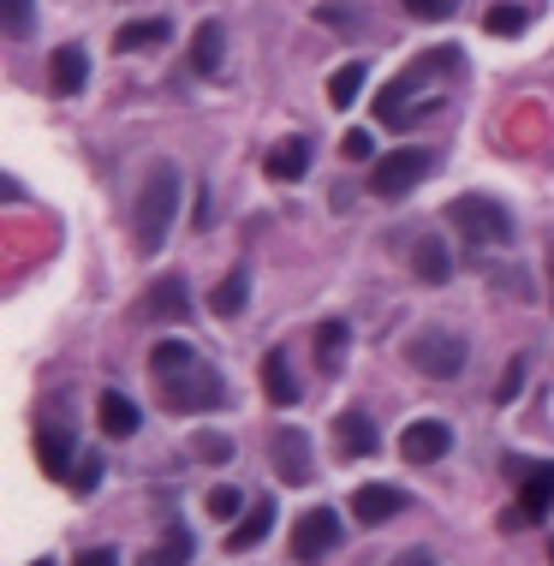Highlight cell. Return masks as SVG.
Here are the masks:
<instances>
[{"mask_svg":"<svg viewBox=\"0 0 554 566\" xmlns=\"http://www.w3.org/2000/svg\"><path fill=\"white\" fill-rule=\"evenodd\" d=\"M84 78H90V54L84 48H54L48 54V84H54V96H78L84 90Z\"/></svg>","mask_w":554,"mask_h":566,"instance_id":"16","label":"cell"},{"mask_svg":"<svg viewBox=\"0 0 554 566\" xmlns=\"http://www.w3.org/2000/svg\"><path fill=\"white\" fill-rule=\"evenodd\" d=\"M192 447H197L203 466H227V459H232V442H227V435H215V429H209V435H197Z\"/></svg>","mask_w":554,"mask_h":566,"instance_id":"33","label":"cell"},{"mask_svg":"<svg viewBox=\"0 0 554 566\" xmlns=\"http://www.w3.org/2000/svg\"><path fill=\"white\" fill-rule=\"evenodd\" d=\"M346 340H352V328H346L340 316L323 323V328H316V364H323V370H340V364H346Z\"/></svg>","mask_w":554,"mask_h":566,"instance_id":"24","label":"cell"},{"mask_svg":"<svg viewBox=\"0 0 554 566\" xmlns=\"http://www.w3.org/2000/svg\"><path fill=\"white\" fill-rule=\"evenodd\" d=\"M262 173H269L274 185H298L304 173H311V143H304V138H281L269 150V162H262Z\"/></svg>","mask_w":554,"mask_h":566,"instance_id":"13","label":"cell"},{"mask_svg":"<svg viewBox=\"0 0 554 566\" xmlns=\"http://www.w3.org/2000/svg\"><path fill=\"white\" fill-rule=\"evenodd\" d=\"M185 316H192V293H185L180 274H162L138 304V323H185Z\"/></svg>","mask_w":554,"mask_h":566,"instance_id":"8","label":"cell"},{"mask_svg":"<svg viewBox=\"0 0 554 566\" xmlns=\"http://www.w3.org/2000/svg\"><path fill=\"white\" fill-rule=\"evenodd\" d=\"M358 90H363V61H346V66L328 78V101H334V108H352Z\"/></svg>","mask_w":554,"mask_h":566,"instance_id":"27","label":"cell"},{"mask_svg":"<svg viewBox=\"0 0 554 566\" xmlns=\"http://www.w3.org/2000/svg\"><path fill=\"white\" fill-rule=\"evenodd\" d=\"M524 375H531V364H524V352H513V358H507V370H501V388H495V405H513L519 388H524Z\"/></svg>","mask_w":554,"mask_h":566,"instance_id":"31","label":"cell"},{"mask_svg":"<svg viewBox=\"0 0 554 566\" xmlns=\"http://www.w3.org/2000/svg\"><path fill=\"white\" fill-rule=\"evenodd\" d=\"M269 531H274V501H251L239 519H232V531H227V548H232V555H245V548H257Z\"/></svg>","mask_w":554,"mask_h":566,"instance_id":"17","label":"cell"},{"mask_svg":"<svg viewBox=\"0 0 554 566\" xmlns=\"http://www.w3.org/2000/svg\"><path fill=\"white\" fill-rule=\"evenodd\" d=\"M31 566H54V560H48V555H42V560H31Z\"/></svg>","mask_w":554,"mask_h":566,"instance_id":"40","label":"cell"},{"mask_svg":"<svg viewBox=\"0 0 554 566\" xmlns=\"http://www.w3.org/2000/svg\"><path fill=\"white\" fill-rule=\"evenodd\" d=\"M101 471H108V466H101V454H96V447H84V459H78V466H72V477H66L72 496H90V489L101 483Z\"/></svg>","mask_w":554,"mask_h":566,"instance_id":"30","label":"cell"},{"mask_svg":"<svg viewBox=\"0 0 554 566\" xmlns=\"http://www.w3.org/2000/svg\"><path fill=\"white\" fill-rule=\"evenodd\" d=\"M203 507H209L215 519H239V513H245V489H232V483H215V489H209V501H203Z\"/></svg>","mask_w":554,"mask_h":566,"instance_id":"32","label":"cell"},{"mask_svg":"<svg viewBox=\"0 0 554 566\" xmlns=\"http://www.w3.org/2000/svg\"><path fill=\"white\" fill-rule=\"evenodd\" d=\"M412 269H417V281H430V286H442V281H454V257H447V244L424 233L412 244Z\"/></svg>","mask_w":554,"mask_h":566,"instance_id":"18","label":"cell"},{"mask_svg":"<svg viewBox=\"0 0 554 566\" xmlns=\"http://www.w3.org/2000/svg\"><path fill=\"white\" fill-rule=\"evenodd\" d=\"M274 477L281 483H293V489H304L316 477V459H311V435L304 429H286V435H274Z\"/></svg>","mask_w":554,"mask_h":566,"instance_id":"10","label":"cell"},{"mask_svg":"<svg viewBox=\"0 0 554 566\" xmlns=\"http://www.w3.org/2000/svg\"><path fill=\"white\" fill-rule=\"evenodd\" d=\"M185 364H197V346L192 340H162L150 352V370L155 375H173V370H185Z\"/></svg>","mask_w":554,"mask_h":566,"instance_id":"26","label":"cell"},{"mask_svg":"<svg viewBox=\"0 0 554 566\" xmlns=\"http://www.w3.org/2000/svg\"><path fill=\"white\" fill-rule=\"evenodd\" d=\"M447 447H454V429H447L442 417H417V424H405V435H400V454L412 459V466H435V459H447Z\"/></svg>","mask_w":554,"mask_h":566,"instance_id":"9","label":"cell"},{"mask_svg":"<svg viewBox=\"0 0 554 566\" xmlns=\"http://www.w3.org/2000/svg\"><path fill=\"white\" fill-rule=\"evenodd\" d=\"M245 298H251V274H245V269H232L227 281L209 293V311H215V316H239V311H245Z\"/></svg>","mask_w":554,"mask_h":566,"instance_id":"25","label":"cell"},{"mask_svg":"<svg viewBox=\"0 0 554 566\" xmlns=\"http://www.w3.org/2000/svg\"><path fill=\"white\" fill-rule=\"evenodd\" d=\"M36 466L48 477H72V435L66 429H42L36 435Z\"/></svg>","mask_w":554,"mask_h":566,"instance_id":"22","label":"cell"},{"mask_svg":"<svg viewBox=\"0 0 554 566\" xmlns=\"http://www.w3.org/2000/svg\"><path fill=\"white\" fill-rule=\"evenodd\" d=\"M548 507H554V459H548V466H531V471H524V483H519V513H524V525L548 519Z\"/></svg>","mask_w":554,"mask_h":566,"instance_id":"15","label":"cell"},{"mask_svg":"<svg viewBox=\"0 0 554 566\" xmlns=\"http://www.w3.org/2000/svg\"><path fill=\"white\" fill-rule=\"evenodd\" d=\"M454 66H459V48H435V54H424V61L405 66L393 84H382V96H376V113H382V126H393V132H412L417 120H430L435 101H412V96L424 90L430 78L454 72Z\"/></svg>","mask_w":554,"mask_h":566,"instance_id":"1","label":"cell"},{"mask_svg":"<svg viewBox=\"0 0 554 566\" xmlns=\"http://www.w3.org/2000/svg\"><path fill=\"white\" fill-rule=\"evenodd\" d=\"M96 417H101V435H113V442H126V435H138V405H131L126 394H101L96 400Z\"/></svg>","mask_w":554,"mask_h":566,"instance_id":"20","label":"cell"},{"mask_svg":"<svg viewBox=\"0 0 554 566\" xmlns=\"http://www.w3.org/2000/svg\"><path fill=\"white\" fill-rule=\"evenodd\" d=\"M405 358H412V370L430 375V382H454V375L465 370V340L454 328H424V334H412Z\"/></svg>","mask_w":554,"mask_h":566,"instance_id":"5","label":"cell"},{"mask_svg":"<svg viewBox=\"0 0 554 566\" xmlns=\"http://www.w3.org/2000/svg\"><path fill=\"white\" fill-rule=\"evenodd\" d=\"M72 566H120V555H113V548H84Z\"/></svg>","mask_w":554,"mask_h":566,"instance_id":"37","label":"cell"},{"mask_svg":"<svg viewBox=\"0 0 554 566\" xmlns=\"http://www.w3.org/2000/svg\"><path fill=\"white\" fill-rule=\"evenodd\" d=\"M262 394H269V405H298V375L293 364H286V346H274V352H262Z\"/></svg>","mask_w":554,"mask_h":566,"instance_id":"14","label":"cell"},{"mask_svg":"<svg viewBox=\"0 0 554 566\" xmlns=\"http://www.w3.org/2000/svg\"><path fill=\"white\" fill-rule=\"evenodd\" d=\"M405 7H412L417 19H454V7H459V0H405Z\"/></svg>","mask_w":554,"mask_h":566,"instance_id":"34","label":"cell"},{"mask_svg":"<svg viewBox=\"0 0 554 566\" xmlns=\"http://www.w3.org/2000/svg\"><path fill=\"white\" fill-rule=\"evenodd\" d=\"M334 447H340L346 459H370L376 447H382V435H376V424H370L363 405H346V412L334 417Z\"/></svg>","mask_w":554,"mask_h":566,"instance_id":"11","label":"cell"},{"mask_svg":"<svg viewBox=\"0 0 554 566\" xmlns=\"http://www.w3.org/2000/svg\"><path fill=\"white\" fill-rule=\"evenodd\" d=\"M138 566H192V531H185V525H167V536H162V543H155Z\"/></svg>","mask_w":554,"mask_h":566,"instance_id":"23","label":"cell"},{"mask_svg":"<svg viewBox=\"0 0 554 566\" xmlns=\"http://www.w3.org/2000/svg\"><path fill=\"white\" fill-rule=\"evenodd\" d=\"M524 24H531V12H524V7H489L484 31L489 36H524Z\"/></svg>","mask_w":554,"mask_h":566,"instance_id":"29","label":"cell"},{"mask_svg":"<svg viewBox=\"0 0 554 566\" xmlns=\"http://www.w3.org/2000/svg\"><path fill=\"white\" fill-rule=\"evenodd\" d=\"M316 19H323L328 31H352V12L346 7H316Z\"/></svg>","mask_w":554,"mask_h":566,"instance_id":"35","label":"cell"},{"mask_svg":"<svg viewBox=\"0 0 554 566\" xmlns=\"http://www.w3.org/2000/svg\"><path fill=\"white\" fill-rule=\"evenodd\" d=\"M173 215H180V167L173 162H150L138 185V215H131V233H138V251L155 257L173 233Z\"/></svg>","mask_w":554,"mask_h":566,"instance_id":"2","label":"cell"},{"mask_svg":"<svg viewBox=\"0 0 554 566\" xmlns=\"http://www.w3.org/2000/svg\"><path fill=\"white\" fill-rule=\"evenodd\" d=\"M221 61H227V31L221 24H203V31L192 36V72L197 78H215V72H221Z\"/></svg>","mask_w":554,"mask_h":566,"instance_id":"19","label":"cell"},{"mask_svg":"<svg viewBox=\"0 0 554 566\" xmlns=\"http://www.w3.org/2000/svg\"><path fill=\"white\" fill-rule=\"evenodd\" d=\"M0 24H7L12 42H24L36 31V7H31V0H0Z\"/></svg>","mask_w":554,"mask_h":566,"instance_id":"28","label":"cell"},{"mask_svg":"<svg viewBox=\"0 0 554 566\" xmlns=\"http://www.w3.org/2000/svg\"><path fill=\"white\" fill-rule=\"evenodd\" d=\"M447 221H454L471 244H513V215H507L495 197H477V192L454 197L447 203Z\"/></svg>","mask_w":554,"mask_h":566,"instance_id":"4","label":"cell"},{"mask_svg":"<svg viewBox=\"0 0 554 566\" xmlns=\"http://www.w3.org/2000/svg\"><path fill=\"white\" fill-rule=\"evenodd\" d=\"M340 536H346L340 513H334V507H311V513H298V525H293V560L323 566L334 548H340Z\"/></svg>","mask_w":554,"mask_h":566,"instance_id":"7","label":"cell"},{"mask_svg":"<svg viewBox=\"0 0 554 566\" xmlns=\"http://www.w3.org/2000/svg\"><path fill=\"white\" fill-rule=\"evenodd\" d=\"M548 298H554V251H548Z\"/></svg>","mask_w":554,"mask_h":566,"instance_id":"39","label":"cell"},{"mask_svg":"<svg viewBox=\"0 0 554 566\" xmlns=\"http://www.w3.org/2000/svg\"><path fill=\"white\" fill-rule=\"evenodd\" d=\"M167 36H173L167 19H138V24H120V31H113V48H120V54H138V48H162Z\"/></svg>","mask_w":554,"mask_h":566,"instance_id":"21","label":"cell"},{"mask_svg":"<svg viewBox=\"0 0 554 566\" xmlns=\"http://www.w3.org/2000/svg\"><path fill=\"white\" fill-rule=\"evenodd\" d=\"M340 150L352 155V162H363V155H370L376 143H370V132H346V143H340Z\"/></svg>","mask_w":554,"mask_h":566,"instance_id":"36","label":"cell"},{"mask_svg":"<svg viewBox=\"0 0 554 566\" xmlns=\"http://www.w3.org/2000/svg\"><path fill=\"white\" fill-rule=\"evenodd\" d=\"M393 566H435V555H430V548H405V555L393 560Z\"/></svg>","mask_w":554,"mask_h":566,"instance_id":"38","label":"cell"},{"mask_svg":"<svg viewBox=\"0 0 554 566\" xmlns=\"http://www.w3.org/2000/svg\"><path fill=\"white\" fill-rule=\"evenodd\" d=\"M155 382H162L167 412H215V405H227V382L203 364V358L185 370H173V375H155Z\"/></svg>","mask_w":554,"mask_h":566,"instance_id":"3","label":"cell"},{"mask_svg":"<svg viewBox=\"0 0 554 566\" xmlns=\"http://www.w3.org/2000/svg\"><path fill=\"white\" fill-rule=\"evenodd\" d=\"M430 173H435V155L417 150V143H405V150H393L370 167V192L376 197H405V192H417Z\"/></svg>","mask_w":554,"mask_h":566,"instance_id":"6","label":"cell"},{"mask_svg":"<svg viewBox=\"0 0 554 566\" xmlns=\"http://www.w3.org/2000/svg\"><path fill=\"white\" fill-rule=\"evenodd\" d=\"M405 513V489L400 483H363L352 496V519L358 525H382V519Z\"/></svg>","mask_w":554,"mask_h":566,"instance_id":"12","label":"cell"}]
</instances>
